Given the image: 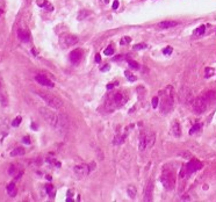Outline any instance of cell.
I'll use <instances>...</instances> for the list:
<instances>
[{"label": "cell", "mask_w": 216, "mask_h": 202, "mask_svg": "<svg viewBox=\"0 0 216 202\" xmlns=\"http://www.w3.org/2000/svg\"><path fill=\"white\" fill-rule=\"evenodd\" d=\"M160 181L166 191H172L175 186V174L173 170L169 168V166H165L162 177H160Z\"/></svg>", "instance_id": "cell-2"}, {"label": "cell", "mask_w": 216, "mask_h": 202, "mask_svg": "<svg viewBox=\"0 0 216 202\" xmlns=\"http://www.w3.org/2000/svg\"><path fill=\"white\" fill-rule=\"evenodd\" d=\"M152 195H153V181H148L147 186L144 188V193H143V200L144 201H152Z\"/></svg>", "instance_id": "cell-10"}, {"label": "cell", "mask_w": 216, "mask_h": 202, "mask_svg": "<svg viewBox=\"0 0 216 202\" xmlns=\"http://www.w3.org/2000/svg\"><path fill=\"white\" fill-rule=\"evenodd\" d=\"M91 167H92V164L91 165L80 164V165L74 166L73 172H74V174H76V177H77L78 179H84V178H86V177L90 174L91 171H93V168H91Z\"/></svg>", "instance_id": "cell-6"}, {"label": "cell", "mask_w": 216, "mask_h": 202, "mask_svg": "<svg viewBox=\"0 0 216 202\" xmlns=\"http://www.w3.org/2000/svg\"><path fill=\"white\" fill-rule=\"evenodd\" d=\"M138 149L141 151H144L147 150V133L142 131L141 135H139V138H138Z\"/></svg>", "instance_id": "cell-13"}, {"label": "cell", "mask_w": 216, "mask_h": 202, "mask_svg": "<svg viewBox=\"0 0 216 202\" xmlns=\"http://www.w3.org/2000/svg\"><path fill=\"white\" fill-rule=\"evenodd\" d=\"M6 191H7V194H8L11 197H14L16 195V193H17V189H16V186H15L14 182L8 184L7 187H6Z\"/></svg>", "instance_id": "cell-19"}, {"label": "cell", "mask_w": 216, "mask_h": 202, "mask_svg": "<svg viewBox=\"0 0 216 202\" xmlns=\"http://www.w3.org/2000/svg\"><path fill=\"white\" fill-rule=\"evenodd\" d=\"M148 48V45L145 43H138V44H135L134 45V50H143V49Z\"/></svg>", "instance_id": "cell-27"}, {"label": "cell", "mask_w": 216, "mask_h": 202, "mask_svg": "<svg viewBox=\"0 0 216 202\" xmlns=\"http://www.w3.org/2000/svg\"><path fill=\"white\" fill-rule=\"evenodd\" d=\"M128 64H129V66L131 67V69H134V70H139V64L137 63V62H135V60H131V59H129L128 60Z\"/></svg>", "instance_id": "cell-24"}, {"label": "cell", "mask_w": 216, "mask_h": 202, "mask_svg": "<svg viewBox=\"0 0 216 202\" xmlns=\"http://www.w3.org/2000/svg\"><path fill=\"white\" fill-rule=\"evenodd\" d=\"M117 7H119V1H117V0H114V2H113V9H117Z\"/></svg>", "instance_id": "cell-39"}, {"label": "cell", "mask_w": 216, "mask_h": 202, "mask_svg": "<svg viewBox=\"0 0 216 202\" xmlns=\"http://www.w3.org/2000/svg\"><path fill=\"white\" fill-rule=\"evenodd\" d=\"M21 177H22V171L20 172V173H19V174H16V176H15V180H19Z\"/></svg>", "instance_id": "cell-42"}, {"label": "cell", "mask_w": 216, "mask_h": 202, "mask_svg": "<svg viewBox=\"0 0 216 202\" xmlns=\"http://www.w3.org/2000/svg\"><path fill=\"white\" fill-rule=\"evenodd\" d=\"M69 128H70V120L66 114H60L58 115V123L56 126V129H57L62 135H66L69 131Z\"/></svg>", "instance_id": "cell-5"}, {"label": "cell", "mask_w": 216, "mask_h": 202, "mask_svg": "<svg viewBox=\"0 0 216 202\" xmlns=\"http://www.w3.org/2000/svg\"><path fill=\"white\" fill-rule=\"evenodd\" d=\"M158 102H159L158 98H157V96H153V98H152V107L155 108V109L158 107Z\"/></svg>", "instance_id": "cell-37"}, {"label": "cell", "mask_w": 216, "mask_h": 202, "mask_svg": "<svg viewBox=\"0 0 216 202\" xmlns=\"http://www.w3.org/2000/svg\"><path fill=\"white\" fill-rule=\"evenodd\" d=\"M104 53H105L106 56H112L114 53V49L112 48V47H108V48H106L104 50Z\"/></svg>", "instance_id": "cell-33"}, {"label": "cell", "mask_w": 216, "mask_h": 202, "mask_svg": "<svg viewBox=\"0 0 216 202\" xmlns=\"http://www.w3.org/2000/svg\"><path fill=\"white\" fill-rule=\"evenodd\" d=\"M66 201H68V202H71V201H72V199H71V197H68V200H66Z\"/></svg>", "instance_id": "cell-45"}, {"label": "cell", "mask_w": 216, "mask_h": 202, "mask_svg": "<svg viewBox=\"0 0 216 202\" xmlns=\"http://www.w3.org/2000/svg\"><path fill=\"white\" fill-rule=\"evenodd\" d=\"M38 112H40L41 117H42L49 126L56 128V126H57V123H58V115L56 113L52 112V110L49 109V108H45V107H41V108L38 109Z\"/></svg>", "instance_id": "cell-3"}, {"label": "cell", "mask_w": 216, "mask_h": 202, "mask_svg": "<svg viewBox=\"0 0 216 202\" xmlns=\"http://www.w3.org/2000/svg\"><path fill=\"white\" fill-rule=\"evenodd\" d=\"M83 58V52H81V50L79 49H76L73 51H71L70 53V60H71V63L73 64H78L81 60Z\"/></svg>", "instance_id": "cell-12"}, {"label": "cell", "mask_w": 216, "mask_h": 202, "mask_svg": "<svg viewBox=\"0 0 216 202\" xmlns=\"http://www.w3.org/2000/svg\"><path fill=\"white\" fill-rule=\"evenodd\" d=\"M172 51H173V48H172V47H166V48L163 50V53L164 55H171Z\"/></svg>", "instance_id": "cell-36"}, {"label": "cell", "mask_w": 216, "mask_h": 202, "mask_svg": "<svg viewBox=\"0 0 216 202\" xmlns=\"http://www.w3.org/2000/svg\"><path fill=\"white\" fill-rule=\"evenodd\" d=\"M35 80H36L40 85L45 86V87H50V88H51V87L55 86V84H53L52 81L49 79V78H47L44 75H37L36 77H35Z\"/></svg>", "instance_id": "cell-11"}, {"label": "cell", "mask_w": 216, "mask_h": 202, "mask_svg": "<svg viewBox=\"0 0 216 202\" xmlns=\"http://www.w3.org/2000/svg\"><path fill=\"white\" fill-rule=\"evenodd\" d=\"M201 167H202V163H201V161H199L198 159H192L186 166L182 167V170L187 173V176H190V174H192V173H194V172H196V171H199Z\"/></svg>", "instance_id": "cell-8"}, {"label": "cell", "mask_w": 216, "mask_h": 202, "mask_svg": "<svg viewBox=\"0 0 216 202\" xmlns=\"http://www.w3.org/2000/svg\"><path fill=\"white\" fill-rule=\"evenodd\" d=\"M200 129H201V124H195L194 127H193V128H192V129L190 130V135H193V134L198 133Z\"/></svg>", "instance_id": "cell-30"}, {"label": "cell", "mask_w": 216, "mask_h": 202, "mask_svg": "<svg viewBox=\"0 0 216 202\" xmlns=\"http://www.w3.org/2000/svg\"><path fill=\"white\" fill-rule=\"evenodd\" d=\"M124 75H126V77H127V79L129 80V81H131V83H134L135 80H136V77L132 75V73H130L129 71H126L124 72Z\"/></svg>", "instance_id": "cell-26"}, {"label": "cell", "mask_w": 216, "mask_h": 202, "mask_svg": "<svg viewBox=\"0 0 216 202\" xmlns=\"http://www.w3.org/2000/svg\"><path fill=\"white\" fill-rule=\"evenodd\" d=\"M90 15V12H87V11H81L78 14V20H84L86 16H88Z\"/></svg>", "instance_id": "cell-28"}, {"label": "cell", "mask_w": 216, "mask_h": 202, "mask_svg": "<svg viewBox=\"0 0 216 202\" xmlns=\"http://www.w3.org/2000/svg\"><path fill=\"white\" fill-rule=\"evenodd\" d=\"M23 143L25 144H30V138H29V137H23Z\"/></svg>", "instance_id": "cell-41"}, {"label": "cell", "mask_w": 216, "mask_h": 202, "mask_svg": "<svg viewBox=\"0 0 216 202\" xmlns=\"http://www.w3.org/2000/svg\"><path fill=\"white\" fill-rule=\"evenodd\" d=\"M40 6H41V7H43V8H47L49 12H51V11L53 9V8H52V5H50V4L48 2L47 0H44V2H43L42 5H40Z\"/></svg>", "instance_id": "cell-29"}, {"label": "cell", "mask_w": 216, "mask_h": 202, "mask_svg": "<svg viewBox=\"0 0 216 202\" xmlns=\"http://www.w3.org/2000/svg\"><path fill=\"white\" fill-rule=\"evenodd\" d=\"M100 70H101V72H107V71L111 70V65H109V64H106L105 66L100 67Z\"/></svg>", "instance_id": "cell-38"}, {"label": "cell", "mask_w": 216, "mask_h": 202, "mask_svg": "<svg viewBox=\"0 0 216 202\" xmlns=\"http://www.w3.org/2000/svg\"><path fill=\"white\" fill-rule=\"evenodd\" d=\"M179 23L177 21H163V22H159L157 25V28L159 29H169V28H172V27H175L178 26Z\"/></svg>", "instance_id": "cell-15"}, {"label": "cell", "mask_w": 216, "mask_h": 202, "mask_svg": "<svg viewBox=\"0 0 216 202\" xmlns=\"http://www.w3.org/2000/svg\"><path fill=\"white\" fill-rule=\"evenodd\" d=\"M127 96L123 94V93H120V92H117L115 93L113 98H112V105H113V108H115V107H122L124 103L127 102Z\"/></svg>", "instance_id": "cell-9"}, {"label": "cell", "mask_w": 216, "mask_h": 202, "mask_svg": "<svg viewBox=\"0 0 216 202\" xmlns=\"http://www.w3.org/2000/svg\"><path fill=\"white\" fill-rule=\"evenodd\" d=\"M21 121H22V117L21 116H17L15 120L12 122V126H13V127H19V126H20V123H21Z\"/></svg>", "instance_id": "cell-32"}, {"label": "cell", "mask_w": 216, "mask_h": 202, "mask_svg": "<svg viewBox=\"0 0 216 202\" xmlns=\"http://www.w3.org/2000/svg\"><path fill=\"white\" fill-rule=\"evenodd\" d=\"M171 131H172V135H173L174 137H180V124L178 121H174L172 123V127H171Z\"/></svg>", "instance_id": "cell-18"}, {"label": "cell", "mask_w": 216, "mask_h": 202, "mask_svg": "<svg viewBox=\"0 0 216 202\" xmlns=\"http://www.w3.org/2000/svg\"><path fill=\"white\" fill-rule=\"evenodd\" d=\"M205 71H206V78H209V77L213 76L214 75V72H215L214 69H211V67H206Z\"/></svg>", "instance_id": "cell-31"}, {"label": "cell", "mask_w": 216, "mask_h": 202, "mask_svg": "<svg viewBox=\"0 0 216 202\" xmlns=\"http://www.w3.org/2000/svg\"><path fill=\"white\" fill-rule=\"evenodd\" d=\"M45 192H47L48 194H49V196L50 197H55V192H53V187L51 185H48L45 186Z\"/></svg>", "instance_id": "cell-25"}, {"label": "cell", "mask_w": 216, "mask_h": 202, "mask_svg": "<svg viewBox=\"0 0 216 202\" xmlns=\"http://www.w3.org/2000/svg\"><path fill=\"white\" fill-rule=\"evenodd\" d=\"M17 37L21 40L22 42H29L30 41V36H29V33L27 32V30H25V29H19L17 30Z\"/></svg>", "instance_id": "cell-17"}, {"label": "cell", "mask_w": 216, "mask_h": 202, "mask_svg": "<svg viewBox=\"0 0 216 202\" xmlns=\"http://www.w3.org/2000/svg\"><path fill=\"white\" fill-rule=\"evenodd\" d=\"M173 95L172 94H164L163 95V101H162V105H160V112L163 114H169L172 108H173Z\"/></svg>", "instance_id": "cell-7"}, {"label": "cell", "mask_w": 216, "mask_h": 202, "mask_svg": "<svg viewBox=\"0 0 216 202\" xmlns=\"http://www.w3.org/2000/svg\"><path fill=\"white\" fill-rule=\"evenodd\" d=\"M25 153H26V150L23 149V148H15L14 150H12L11 156L12 157H21Z\"/></svg>", "instance_id": "cell-20"}, {"label": "cell", "mask_w": 216, "mask_h": 202, "mask_svg": "<svg viewBox=\"0 0 216 202\" xmlns=\"http://www.w3.org/2000/svg\"><path fill=\"white\" fill-rule=\"evenodd\" d=\"M72 195V191H69L68 192V196H71Z\"/></svg>", "instance_id": "cell-44"}, {"label": "cell", "mask_w": 216, "mask_h": 202, "mask_svg": "<svg viewBox=\"0 0 216 202\" xmlns=\"http://www.w3.org/2000/svg\"><path fill=\"white\" fill-rule=\"evenodd\" d=\"M127 193H128V195L130 199H135L136 197V194H137V188L134 185H130V186H128L127 188Z\"/></svg>", "instance_id": "cell-21"}, {"label": "cell", "mask_w": 216, "mask_h": 202, "mask_svg": "<svg viewBox=\"0 0 216 202\" xmlns=\"http://www.w3.org/2000/svg\"><path fill=\"white\" fill-rule=\"evenodd\" d=\"M38 96H41L43 101L47 103L48 106H50L53 109H59L63 107V101L60 100L58 96L50 94V93H44V92H38Z\"/></svg>", "instance_id": "cell-4"}, {"label": "cell", "mask_w": 216, "mask_h": 202, "mask_svg": "<svg viewBox=\"0 0 216 202\" xmlns=\"http://www.w3.org/2000/svg\"><path fill=\"white\" fill-rule=\"evenodd\" d=\"M130 41H131V38L128 37V36H126V37H123L121 41H120V44H121V45H126V44H129Z\"/></svg>", "instance_id": "cell-34"}, {"label": "cell", "mask_w": 216, "mask_h": 202, "mask_svg": "<svg viewBox=\"0 0 216 202\" xmlns=\"http://www.w3.org/2000/svg\"><path fill=\"white\" fill-rule=\"evenodd\" d=\"M126 137H127L126 134H124V135H117V136H115V138H114V142H113V143L115 144V145H120V144H122L123 142H124Z\"/></svg>", "instance_id": "cell-22"}, {"label": "cell", "mask_w": 216, "mask_h": 202, "mask_svg": "<svg viewBox=\"0 0 216 202\" xmlns=\"http://www.w3.org/2000/svg\"><path fill=\"white\" fill-rule=\"evenodd\" d=\"M113 87H114V85H113V84H108V85H107V90H112Z\"/></svg>", "instance_id": "cell-43"}, {"label": "cell", "mask_w": 216, "mask_h": 202, "mask_svg": "<svg viewBox=\"0 0 216 202\" xmlns=\"http://www.w3.org/2000/svg\"><path fill=\"white\" fill-rule=\"evenodd\" d=\"M77 43H78V37L74 36V35H66L64 37V44L66 47H72V45L77 44Z\"/></svg>", "instance_id": "cell-14"}, {"label": "cell", "mask_w": 216, "mask_h": 202, "mask_svg": "<svg viewBox=\"0 0 216 202\" xmlns=\"http://www.w3.org/2000/svg\"><path fill=\"white\" fill-rule=\"evenodd\" d=\"M156 142V135L153 131H148L147 133V149L152 148L153 144Z\"/></svg>", "instance_id": "cell-16"}, {"label": "cell", "mask_w": 216, "mask_h": 202, "mask_svg": "<svg viewBox=\"0 0 216 202\" xmlns=\"http://www.w3.org/2000/svg\"><path fill=\"white\" fill-rule=\"evenodd\" d=\"M100 60H101V56L99 53H96V55H95V62H96V63H100Z\"/></svg>", "instance_id": "cell-40"}, {"label": "cell", "mask_w": 216, "mask_h": 202, "mask_svg": "<svg viewBox=\"0 0 216 202\" xmlns=\"http://www.w3.org/2000/svg\"><path fill=\"white\" fill-rule=\"evenodd\" d=\"M15 167H16L15 165H13V164H12V165H9V168H8V174H11V176H13V174L15 173L16 171H17V170H16V168H15Z\"/></svg>", "instance_id": "cell-35"}, {"label": "cell", "mask_w": 216, "mask_h": 202, "mask_svg": "<svg viewBox=\"0 0 216 202\" xmlns=\"http://www.w3.org/2000/svg\"><path fill=\"white\" fill-rule=\"evenodd\" d=\"M205 32H206V26H203V25H202V26H200V27H199V28H198V29H196V30L194 32V35H195V36H202V35L205 34Z\"/></svg>", "instance_id": "cell-23"}, {"label": "cell", "mask_w": 216, "mask_h": 202, "mask_svg": "<svg viewBox=\"0 0 216 202\" xmlns=\"http://www.w3.org/2000/svg\"><path fill=\"white\" fill-rule=\"evenodd\" d=\"M216 99V92H207L206 94L196 98L194 101H193V110H194L196 114H202L205 113L208 107L210 106V103Z\"/></svg>", "instance_id": "cell-1"}]
</instances>
